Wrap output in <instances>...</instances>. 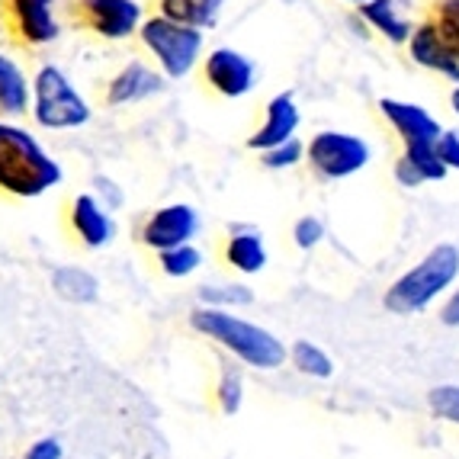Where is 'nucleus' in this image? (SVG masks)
Masks as SVG:
<instances>
[{"label": "nucleus", "instance_id": "22", "mask_svg": "<svg viewBox=\"0 0 459 459\" xmlns=\"http://www.w3.org/2000/svg\"><path fill=\"white\" fill-rule=\"evenodd\" d=\"M161 254V270L168 276H190L199 270L203 264V254L186 241V245H177V247H168V251H158Z\"/></svg>", "mask_w": 459, "mask_h": 459}, {"label": "nucleus", "instance_id": "18", "mask_svg": "<svg viewBox=\"0 0 459 459\" xmlns=\"http://www.w3.org/2000/svg\"><path fill=\"white\" fill-rule=\"evenodd\" d=\"M225 0H161L158 13L177 20V23L196 26V30H212L219 23V13H222Z\"/></svg>", "mask_w": 459, "mask_h": 459}, {"label": "nucleus", "instance_id": "8", "mask_svg": "<svg viewBox=\"0 0 459 459\" xmlns=\"http://www.w3.org/2000/svg\"><path fill=\"white\" fill-rule=\"evenodd\" d=\"M77 16L91 32L103 39H129L142 26L138 0H77Z\"/></svg>", "mask_w": 459, "mask_h": 459}, {"label": "nucleus", "instance_id": "30", "mask_svg": "<svg viewBox=\"0 0 459 459\" xmlns=\"http://www.w3.org/2000/svg\"><path fill=\"white\" fill-rule=\"evenodd\" d=\"M395 180L402 186H421L424 184V177L418 174V168L408 161L405 154H402V158H398V164H395Z\"/></svg>", "mask_w": 459, "mask_h": 459}, {"label": "nucleus", "instance_id": "6", "mask_svg": "<svg viewBox=\"0 0 459 459\" xmlns=\"http://www.w3.org/2000/svg\"><path fill=\"white\" fill-rule=\"evenodd\" d=\"M138 36H142L148 52L158 58L164 74L174 77V81L190 74L203 58V30L177 23V20H168L161 13L152 16V20H142Z\"/></svg>", "mask_w": 459, "mask_h": 459}, {"label": "nucleus", "instance_id": "19", "mask_svg": "<svg viewBox=\"0 0 459 459\" xmlns=\"http://www.w3.org/2000/svg\"><path fill=\"white\" fill-rule=\"evenodd\" d=\"M225 257H229L231 267L241 270V273H261V270L267 267V247H264V238L251 229L231 231Z\"/></svg>", "mask_w": 459, "mask_h": 459}, {"label": "nucleus", "instance_id": "9", "mask_svg": "<svg viewBox=\"0 0 459 459\" xmlns=\"http://www.w3.org/2000/svg\"><path fill=\"white\" fill-rule=\"evenodd\" d=\"M203 71H206L209 87L229 100L251 93L254 77H257V68H254L251 58L245 52H235V48H212L206 55V62H203Z\"/></svg>", "mask_w": 459, "mask_h": 459}, {"label": "nucleus", "instance_id": "34", "mask_svg": "<svg viewBox=\"0 0 459 459\" xmlns=\"http://www.w3.org/2000/svg\"><path fill=\"white\" fill-rule=\"evenodd\" d=\"M347 4H367V0H347Z\"/></svg>", "mask_w": 459, "mask_h": 459}, {"label": "nucleus", "instance_id": "32", "mask_svg": "<svg viewBox=\"0 0 459 459\" xmlns=\"http://www.w3.org/2000/svg\"><path fill=\"white\" fill-rule=\"evenodd\" d=\"M440 318H444V325H450V328H459V290L450 296V302L444 306Z\"/></svg>", "mask_w": 459, "mask_h": 459}, {"label": "nucleus", "instance_id": "26", "mask_svg": "<svg viewBox=\"0 0 459 459\" xmlns=\"http://www.w3.org/2000/svg\"><path fill=\"white\" fill-rule=\"evenodd\" d=\"M430 408L446 421L459 424V385H440L430 392Z\"/></svg>", "mask_w": 459, "mask_h": 459}, {"label": "nucleus", "instance_id": "29", "mask_svg": "<svg viewBox=\"0 0 459 459\" xmlns=\"http://www.w3.org/2000/svg\"><path fill=\"white\" fill-rule=\"evenodd\" d=\"M219 402H222L225 414H235L241 408V379L231 373H225L222 385H219Z\"/></svg>", "mask_w": 459, "mask_h": 459}, {"label": "nucleus", "instance_id": "23", "mask_svg": "<svg viewBox=\"0 0 459 459\" xmlns=\"http://www.w3.org/2000/svg\"><path fill=\"white\" fill-rule=\"evenodd\" d=\"M261 154H264V168L286 170V168H296V164L306 158V145L292 135V138H286V142H280V145L267 148V152H261Z\"/></svg>", "mask_w": 459, "mask_h": 459}, {"label": "nucleus", "instance_id": "17", "mask_svg": "<svg viewBox=\"0 0 459 459\" xmlns=\"http://www.w3.org/2000/svg\"><path fill=\"white\" fill-rule=\"evenodd\" d=\"M26 109H30V81L10 55L0 52V113L20 116Z\"/></svg>", "mask_w": 459, "mask_h": 459}, {"label": "nucleus", "instance_id": "20", "mask_svg": "<svg viewBox=\"0 0 459 459\" xmlns=\"http://www.w3.org/2000/svg\"><path fill=\"white\" fill-rule=\"evenodd\" d=\"M52 286H55V292L62 299H68V302H93V299L100 296L97 276L81 267H58L52 273Z\"/></svg>", "mask_w": 459, "mask_h": 459}, {"label": "nucleus", "instance_id": "16", "mask_svg": "<svg viewBox=\"0 0 459 459\" xmlns=\"http://www.w3.org/2000/svg\"><path fill=\"white\" fill-rule=\"evenodd\" d=\"M357 10H360V16L373 26L376 32H383V36L389 39V42H395V46H405L408 36H411V30H414L405 16L398 13L395 0H367V4H357Z\"/></svg>", "mask_w": 459, "mask_h": 459}, {"label": "nucleus", "instance_id": "33", "mask_svg": "<svg viewBox=\"0 0 459 459\" xmlns=\"http://www.w3.org/2000/svg\"><path fill=\"white\" fill-rule=\"evenodd\" d=\"M450 107H453V113L459 116V84L453 87V93H450Z\"/></svg>", "mask_w": 459, "mask_h": 459}, {"label": "nucleus", "instance_id": "5", "mask_svg": "<svg viewBox=\"0 0 459 459\" xmlns=\"http://www.w3.org/2000/svg\"><path fill=\"white\" fill-rule=\"evenodd\" d=\"M32 119L52 132L81 129L91 123V103L62 68L42 65L32 77Z\"/></svg>", "mask_w": 459, "mask_h": 459}, {"label": "nucleus", "instance_id": "15", "mask_svg": "<svg viewBox=\"0 0 459 459\" xmlns=\"http://www.w3.org/2000/svg\"><path fill=\"white\" fill-rule=\"evenodd\" d=\"M71 229L74 235L84 241L87 247H103L113 241L116 229H113V219L103 206H100V199L84 193V196L74 199V206H71Z\"/></svg>", "mask_w": 459, "mask_h": 459}, {"label": "nucleus", "instance_id": "11", "mask_svg": "<svg viewBox=\"0 0 459 459\" xmlns=\"http://www.w3.org/2000/svg\"><path fill=\"white\" fill-rule=\"evenodd\" d=\"M199 231V212L186 203H174L164 206L152 215L142 229V241L154 251H168V247L186 245L193 235Z\"/></svg>", "mask_w": 459, "mask_h": 459}, {"label": "nucleus", "instance_id": "10", "mask_svg": "<svg viewBox=\"0 0 459 459\" xmlns=\"http://www.w3.org/2000/svg\"><path fill=\"white\" fill-rule=\"evenodd\" d=\"M55 0H7V23L13 36L30 48L48 46L58 39V20L52 10Z\"/></svg>", "mask_w": 459, "mask_h": 459}, {"label": "nucleus", "instance_id": "28", "mask_svg": "<svg viewBox=\"0 0 459 459\" xmlns=\"http://www.w3.org/2000/svg\"><path fill=\"white\" fill-rule=\"evenodd\" d=\"M292 238H296V245L302 247V251H308V247H315L325 238V225L318 222L315 215H306V219H299V222H296Z\"/></svg>", "mask_w": 459, "mask_h": 459}, {"label": "nucleus", "instance_id": "27", "mask_svg": "<svg viewBox=\"0 0 459 459\" xmlns=\"http://www.w3.org/2000/svg\"><path fill=\"white\" fill-rule=\"evenodd\" d=\"M434 152L446 170H459V132L440 129V135H437V142H434Z\"/></svg>", "mask_w": 459, "mask_h": 459}, {"label": "nucleus", "instance_id": "3", "mask_svg": "<svg viewBox=\"0 0 459 459\" xmlns=\"http://www.w3.org/2000/svg\"><path fill=\"white\" fill-rule=\"evenodd\" d=\"M459 276V251L453 245H437L421 264L398 276L385 292V308L395 315L421 312Z\"/></svg>", "mask_w": 459, "mask_h": 459}, {"label": "nucleus", "instance_id": "1", "mask_svg": "<svg viewBox=\"0 0 459 459\" xmlns=\"http://www.w3.org/2000/svg\"><path fill=\"white\" fill-rule=\"evenodd\" d=\"M62 184V168L23 126L0 119V193L36 199Z\"/></svg>", "mask_w": 459, "mask_h": 459}, {"label": "nucleus", "instance_id": "2", "mask_svg": "<svg viewBox=\"0 0 459 459\" xmlns=\"http://www.w3.org/2000/svg\"><path fill=\"white\" fill-rule=\"evenodd\" d=\"M190 325L199 334H206L209 341H219L225 351H231L251 367L276 369L286 360V347L270 331L257 328V325L245 322V318H235L225 308H196L190 315Z\"/></svg>", "mask_w": 459, "mask_h": 459}, {"label": "nucleus", "instance_id": "7", "mask_svg": "<svg viewBox=\"0 0 459 459\" xmlns=\"http://www.w3.org/2000/svg\"><path fill=\"white\" fill-rule=\"evenodd\" d=\"M306 158L322 180H344L369 164V145L351 132L325 129L312 135V142L306 145Z\"/></svg>", "mask_w": 459, "mask_h": 459}, {"label": "nucleus", "instance_id": "24", "mask_svg": "<svg viewBox=\"0 0 459 459\" xmlns=\"http://www.w3.org/2000/svg\"><path fill=\"white\" fill-rule=\"evenodd\" d=\"M434 26L446 39V46L459 55V0H440L434 10Z\"/></svg>", "mask_w": 459, "mask_h": 459}, {"label": "nucleus", "instance_id": "14", "mask_svg": "<svg viewBox=\"0 0 459 459\" xmlns=\"http://www.w3.org/2000/svg\"><path fill=\"white\" fill-rule=\"evenodd\" d=\"M161 91H164V77L158 71L142 62H132L109 81L107 103L109 107H132V103H142V100L154 97V93Z\"/></svg>", "mask_w": 459, "mask_h": 459}, {"label": "nucleus", "instance_id": "31", "mask_svg": "<svg viewBox=\"0 0 459 459\" xmlns=\"http://www.w3.org/2000/svg\"><path fill=\"white\" fill-rule=\"evenodd\" d=\"M26 459H62V444H58V440H39V444H32V450L26 453Z\"/></svg>", "mask_w": 459, "mask_h": 459}, {"label": "nucleus", "instance_id": "13", "mask_svg": "<svg viewBox=\"0 0 459 459\" xmlns=\"http://www.w3.org/2000/svg\"><path fill=\"white\" fill-rule=\"evenodd\" d=\"M299 123H302V116H299V107H296V100H292V93H276V97L267 103L264 126L247 138V145H251L254 152H267V148L280 145V142L296 135Z\"/></svg>", "mask_w": 459, "mask_h": 459}, {"label": "nucleus", "instance_id": "12", "mask_svg": "<svg viewBox=\"0 0 459 459\" xmlns=\"http://www.w3.org/2000/svg\"><path fill=\"white\" fill-rule=\"evenodd\" d=\"M405 46H408V55L414 58V65H421V68H428V71H437L440 77H450L453 84H459V55L446 46V39L440 36L434 20L414 26Z\"/></svg>", "mask_w": 459, "mask_h": 459}, {"label": "nucleus", "instance_id": "21", "mask_svg": "<svg viewBox=\"0 0 459 459\" xmlns=\"http://www.w3.org/2000/svg\"><path fill=\"white\" fill-rule=\"evenodd\" d=\"M292 363L306 376H318V379H328V376L334 373V363H331L328 353H325L322 347L308 344V341H299V344L292 347Z\"/></svg>", "mask_w": 459, "mask_h": 459}, {"label": "nucleus", "instance_id": "4", "mask_svg": "<svg viewBox=\"0 0 459 459\" xmlns=\"http://www.w3.org/2000/svg\"><path fill=\"white\" fill-rule=\"evenodd\" d=\"M379 109L383 116L389 119V126L398 132L402 138V145H405V158L418 168V174L424 177V184L428 180H444L446 168L440 164L434 152V142L440 135V123H437L434 116L428 113L424 107L418 103H405V100H379Z\"/></svg>", "mask_w": 459, "mask_h": 459}, {"label": "nucleus", "instance_id": "25", "mask_svg": "<svg viewBox=\"0 0 459 459\" xmlns=\"http://www.w3.org/2000/svg\"><path fill=\"white\" fill-rule=\"evenodd\" d=\"M199 299L209 302L212 308H219V306H247L254 296L247 286H203Z\"/></svg>", "mask_w": 459, "mask_h": 459}]
</instances>
